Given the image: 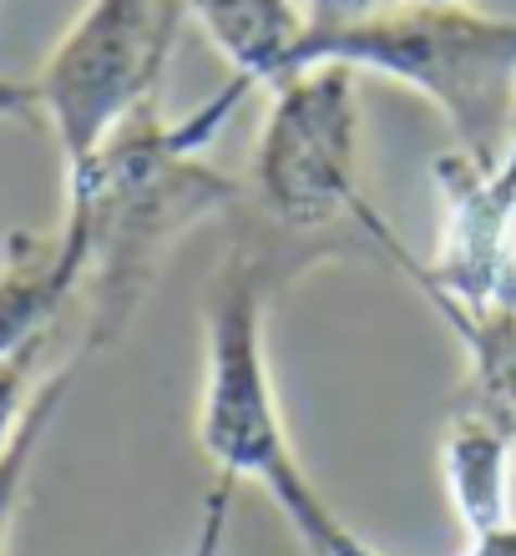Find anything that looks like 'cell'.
Masks as SVG:
<instances>
[{
  "label": "cell",
  "mask_w": 516,
  "mask_h": 556,
  "mask_svg": "<svg viewBox=\"0 0 516 556\" xmlns=\"http://www.w3.org/2000/svg\"><path fill=\"white\" fill-rule=\"evenodd\" d=\"M188 15L207 30L218 56L249 87L289 81L294 51L304 41V5L294 0H183Z\"/></svg>",
  "instance_id": "cell-7"
},
{
  "label": "cell",
  "mask_w": 516,
  "mask_h": 556,
  "mask_svg": "<svg viewBox=\"0 0 516 556\" xmlns=\"http://www.w3.org/2000/svg\"><path fill=\"white\" fill-rule=\"evenodd\" d=\"M506 466H512V440L496 425L466 410L451 415V430H445V491H451V506H456L461 527L471 536L512 521Z\"/></svg>",
  "instance_id": "cell-8"
},
{
  "label": "cell",
  "mask_w": 516,
  "mask_h": 556,
  "mask_svg": "<svg viewBox=\"0 0 516 556\" xmlns=\"http://www.w3.org/2000/svg\"><path fill=\"white\" fill-rule=\"evenodd\" d=\"M87 264L61 228H15L0 253V359L56 344L66 308L81 299Z\"/></svg>",
  "instance_id": "cell-6"
},
{
  "label": "cell",
  "mask_w": 516,
  "mask_h": 556,
  "mask_svg": "<svg viewBox=\"0 0 516 556\" xmlns=\"http://www.w3.org/2000/svg\"><path fill=\"white\" fill-rule=\"evenodd\" d=\"M310 66H350L420 91L445 117L456 152L496 173L516 106V21L471 5L400 0L354 26L304 30L289 76Z\"/></svg>",
  "instance_id": "cell-3"
},
{
  "label": "cell",
  "mask_w": 516,
  "mask_h": 556,
  "mask_svg": "<svg viewBox=\"0 0 516 556\" xmlns=\"http://www.w3.org/2000/svg\"><path fill=\"white\" fill-rule=\"evenodd\" d=\"M430 5H466V0H430Z\"/></svg>",
  "instance_id": "cell-16"
},
{
  "label": "cell",
  "mask_w": 516,
  "mask_h": 556,
  "mask_svg": "<svg viewBox=\"0 0 516 556\" xmlns=\"http://www.w3.org/2000/svg\"><path fill=\"white\" fill-rule=\"evenodd\" d=\"M183 21V0H87V11L61 30L36 91L66 182L87 173V162L122 122L148 102H163V76Z\"/></svg>",
  "instance_id": "cell-4"
},
{
  "label": "cell",
  "mask_w": 516,
  "mask_h": 556,
  "mask_svg": "<svg viewBox=\"0 0 516 556\" xmlns=\"http://www.w3.org/2000/svg\"><path fill=\"white\" fill-rule=\"evenodd\" d=\"M234 485L238 476H223L213 481V491H207L203 501V527H198V542H192L188 556H218L223 552V531H228V506H234Z\"/></svg>",
  "instance_id": "cell-11"
},
{
  "label": "cell",
  "mask_w": 516,
  "mask_h": 556,
  "mask_svg": "<svg viewBox=\"0 0 516 556\" xmlns=\"http://www.w3.org/2000/svg\"><path fill=\"white\" fill-rule=\"evenodd\" d=\"M46 350H51V344L0 359V451H5V440L15 435V425H21L30 395H36V384H41V354Z\"/></svg>",
  "instance_id": "cell-10"
},
{
  "label": "cell",
  "mask_w": 516,
  "mask_h": 556,
  "mask_svg": "<svg viewBox=\"0 0 516 556\" xmlns=\"http://www.w3.org/2000/svg\"><path fill=\"white\" fill-rule=\"evenodd\" d=\"M253 192L279 233H335L344 218H365L360 192V72L310 66L274 87Z\"/></svg>",
  "instance_id": "cell-5"
},
{
  "label": "cell",
  "mask_w": 516,
  "mask_h": 556,
  "mask_svg": "<svg viewBox=\"0 0 516 556\" xmlns=\"http://www.w3.org/2000/svg\"><path fill=\"white\" fill-rule=\"evenodd\" d=\"M390 5H400V0H304V30H340L390 11Z\"/></svg>",
  "instance_id": "cell-12"
},
{
  "label": "cell",
  "mask_w": 516,
  "mask_h": 556,
  "mask_svg": "<svg viewBox=\"0 0 516 556\" xmlns=\"http://www.w3.org/2000/svg\"><path fill=\"white\" fill-rule=\"evenodd\" d=\"M91 354H97V350H91V344H81V350L66 354L51 375H41V384H36V395H30L26 415H21V425H15V435L5 440V451H0V556H5V546H11L15 506H21V491H26V481H30L36 451L46 445V435H51V425H56L66 395L76 390L81 369L91 365Z\"/></svg>",
  "instance_id": "cell-9"
},
{
  "label": "cell",
  "mask_w": 516,
  "mask_h": 556,
  "mask_svg": "<svg viewBox=\"0 0 516 556\" xmlns=\"http://www.w3.org/2000/svg\"><path fill=\"white\" fill-rule=\"evenodd\" d=\"M249 91V81L234 76L213 102H203L183 122H167L163 102H148L106 137V147L87 162V173L66 182L56 228L87 258L81 299L91 319L81 344H91L97 354L112 350L133 324L177 238L192 223L243 203L249 182L213 167L203 152Z\"/></svg>",
  "instance_id": "cell-1"
},
{
  "label": "cell",
  "mask_w": 516,
  "mask_h": 556,
  "mask_svg": "<svg viewBox=\"0 0 516 556\" xmlns=\"http://www.w3.org/2000/svg\"><path fill=\"white\" fill-rule=\"evenodd\" d=\"M274 274H279L274 253L253 243H234L218 264L213 293H207V375L198 445L223 476H238V481L249 476L264 485L279 501V511L294 521L310 556H385L329 511L289 451L264 359V308L274 293Z\"/></svg>",
  "instance_id": "cell-2"
},
{
  "label": "cell",
  "mask_w": 516,
  "mask_h": 556,
  "mask_svg": "<svg viewBox=\"0 0 516 556\" xmlns=\"http://www.w3.org/2000/svg\"><path fill=\"white\" fill-rule=\"evenodd\" d=\"M0 117L5 122H41V91H36V81L0 76Z\"/></svg>",
  "instance_id": "cell-13"
},
{
  "label": "cell",
  "mask_w": 516,
  "mask_h": 556,
  "mask_svg": "<svg viewBox=\"0 0 516 556\" xmlns=\"http://www.w3.org/2000/svg\"><path fill=\"white\" fill-rule=\"evenodd\" d=\"M491 198H496L506 213H516V106H512V132H506V152H502V162H496V173H491Z\"/></svg>",
  "instance_id": "cell-14"
},
{
  "label": "cell",
  "mask_w": 516,
  "mask_h": 556,
  "mask_svg": "<svg viewBox=\"0 0 516 556\" xmlns=\"http://www.w3.org/2000/svg\"><path fill=\"white\" fill-rule=\"evenodd\" d=\"M466 556H516V521H506V527L496 531H481V536H471V552Z\"/></svg>",
  "instance_id": "cell-15"
}]
</instances>
